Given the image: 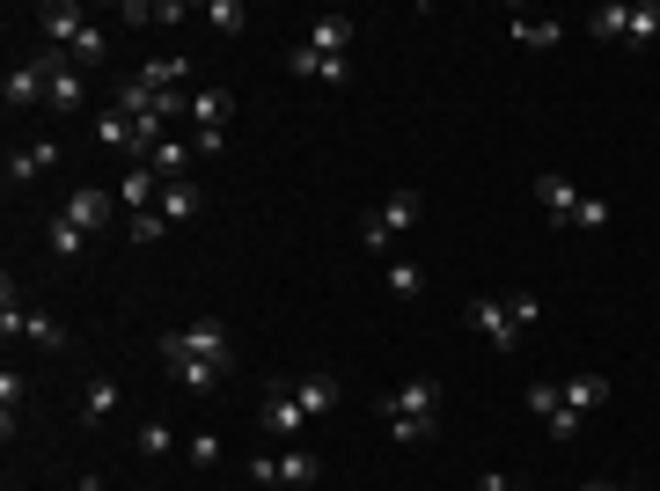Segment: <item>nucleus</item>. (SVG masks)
<instances>
[{"instance_id":"nucleus-19","label":"nucleus","mask_w":660,"mask_h":491,"mask_svg":"<svg viewBox=\"0 0 660 491\" xmlns=\"http://www.w3.org/2000/svg\"><path fill=\"white\" fill-rule=\"evenodd\" d=\"M0 96H8V110H23V103H45V74H37V59H30V67H8Z\"/></svg>"},{"instance_id":"nucleus-42","label":"nucleus","mask_w":660,"mask_h":491,"mask_svg":"<svg viewBox=\"0 0 660 491\" xmlns=\"http://www.w3.org/2000/svg\"><path fill=\"white\" fill-rule=\"evenodd\" d=\"M192 463H198V469L220 463V441H213V433H192Z\"/></svg>"},{"instance_id":"nucleus-32","label":"nucleus","mask_w":660,"mask_h":491,"mask_svg":"<svg viewBox=\"0 0 660 491\" xmlns=\"http://www.w3.org/2000/svg\"><path fill=\"white\" fill-rule=\"evenodd\" d=\"M147 169L162 176V184H176V176H184V140H162V148L147 154Z\"/></svg>"},{"instance_id":"nucleus-28","label":"nucleus","mask_w":660,"mask_h":491,"mask_svg":"<svg viewBox=\"0 0 660 491\" xmlns=\"http://www.w3.org/2000/svg\"><path fill=\"white\" fill-rule=\"evenodd\" d=\"M198 23H213L220 37H235V30H243L250 15H243V0H206V8H198Z\"/></svg>"},{"instance_id":"nucleus-12","label":"nucleus","mask_w":660,"mask_h":491,"mask_svg":"<svg viewBox=\"0 0 660 491\" xmlns=\"http://www.w3.org/2000/svg\"><path fill=\"white\" fill-rule=\"evenodd\" d=\"M536 198H543V213H551L558 227H572V213H580V191H572V176L543 169V176H536Z\"/></svg>"},{"instance_id":"nucleus-22","label":"nucleus","mask_w":660,"mask_h":491,"mask_svg":"<svg viewBox=\"0 0 660 491\" xmlns=\"http://www.w3.org/2000/svg\"><path fill=\"white\" fill-rule=\"evenodd\" d=\"M118 110H125L132 125H140V118H154V110H162V96H154V89H147V81L132 74V81H118Z\"/></svg>"},{"instance_id":"nucleus-37","label":"nucleus","mask_w":660,"mask_h":491,"mask_svg":"<svg viewBox=\"0 0 660 491\" xmlns=\"http://www.w3.org/2000/svg\"><path fill=\"white\" fill-rule=\"evenodd\" d=\"M529 411H536V418L565 411V389H558V382H529Z\"/></svg>"},{"instance_id":"nucleus-24","label":"nucleus","mask_w":660,"mask_h":491,"mask_svg":"<svg viewBox=\"0 0 660 491\" xmlns=\"http://www.w3.org/2000/svg\"><path fill=\"white\" fill-rule=\"evenodd\" d=\"M45 249H51V257H81V249H89V227H73L67 213H59V221L45 227Z\"/></svg>"},{"instance_id":"nucleus-31","label":"nucleus","mask_w":660,"mask_h":491,"mask_svg":"<svg viewBox=\"0 0 660 491\" xmlns=\"http://www.w3.org/2000/svg\"><path fill=\"white\" fill-rule=\"evenodd\" d=\"M374 213H382V221H390L396 235H404V227L418 221V191H390V198H382V206H374Z\"/></svg>"},{"instance_id":"nucleus-16","label":"nucleus","mask_w":660,"mask_h":491,"mask_svg":"<svg viewBox=\"0 0 660 491\" xmlns=\"http://www.w3.org/2000/svg\"><path fill=\"white\" fill-rule=\"evenodd\" d=\"M125 23L132 30H162V23H192L184 0H125Z\"/></svg>"},{"instance_id":"nucleus-1","label":"nucleus","mask_w":660,"mask_h":491,"mask_svg":"<svg viewBox=\"0 0 660 491\" xmlns=\"http://www.w3.org/2000/svg\"><path fill=\"white\" fill-rule=\"evenodd\" d=\"M382 425H390L396 447L433 441V425H440V382H433V374H426V382H404V389L382 396Z\"/></svg>"},{"instance_id":"nucleus-3","label":"nucleus","mask_w":660,"mask_h":491,"mask_svg":"<svg viewBox=\"0 0 660 491\" xmlns=\"http://www.w3.org/2000/svg\"><path fill=\"white\" fill-rule=\"evenodd\" d=\"M228 118H235V96L228 89H192V148L198 154H220L228 148Z\"/></svg>"},{"instance_id":"nucleus-11","label":"nucleus","mask_w":660,"mask_h":491,"mask_svg":"<svg viewBox=\"0 0 660 491\" xmlns=\"http://www.w3.org/2000/svg\"><path fill=\"white\" fill-rule=\"evenodd\" d=\"M287 67L301 81H331V89H338V81H352V59H331V51H309V45H293Z\"/></svg>"},{"instance_id":"nucleus-46","label":"nucleus","mask_w":660,"mask_h":491,"mask_svg":"<svg viewBox=\"0 0 660 491\" xmlns=\"http://www.w3.org/2000/svg\"><path fill=\"white\" fill-rule=\"evenodd\" d=\"M580 491H638V484H580Z\"/></svg>"},{"instance_id":"nucleus-36","label":"nucleus","mask_w":660,"mask_h":491,"mask_svg":"<svg viewBox=\"0 0 660 491\" xmlns=\"http://www.w3.org/2000/svg\"><path fill=\"white\" fill-rule=\"evenodd\" d=\"M103 59H111V37H103V30L89 23V37L73 45V67H103Z\"/></svg>"},{"instance_id":"nucleus-7","label":"nucleus","mask_w":660,"mask_h":491,"mask_svg":"<svg viewBox=\"0 0 660 491\" xmlns=\"http://www.w3.org/2000/svg\"><path fill=\"white\" fill-rule=\"evenodd\" d=\"M352 45H360V23H352V15H316V23H309V51L352 59Z\"/></svg>"},{"instance_id":"nucleus-20","label":"nucleus","mask_w":660,"mask_h":491,"mask_svg":"<svg viewBox=\"0 0 660 491\" xmlns=\"http://www.w3.org/2000/svg\"><path fill=\"white\" fill-rule=\"evenodd\" d=\"M587 30H594L602 45H624V30H632V0H602V8L587 15Z\"/></svg>"},{"instance_id":"nucleus-40","label":"nucleus","mask_w":660,"mask_h":491,"mask_svg":"<svg viewBox=\"0 0 660 491\" xmlns=\"http://www.w3.org/2000/svg\"><path fill=\"white\" fill-rule=\"evenodd\" d=\"M15 404H23V374H0V425H8V433H15Z\"/></svg>"},{"instance_id":"nucleus-41","label":"nucleus","mask_w":660,"mask_h":491,"mask_svg":"<svg viewBox=\"0 0 660 491\" xmlns=\"http://www.w3.org/2000/svg\"><path fill=\"white\" fill-rule=\"evenodd\" d=\"M162 235H170L162 213H132V243H162Z\"/></svg>"},{"instance_id":"nucleus-30","label":"nucleus","mask_w":660,"mask_h":491,"mask_svg":"<svg viewBox=\"0 0 660 491\" xmlns=\"http://www.w3.org/2000/svg\"><path fill=\"white\" fill-rule=\"evenodd\" d=\"M23 338L37 344V352H67V323H59V316H30Z\"/></svg>"},{"instance_id":"nucleus-13","label":"nucleus","mask_w":660,"mask_h":491,"mask_svg":"<svg viewBox=\"0 0 660 491\" xmlns=\"http://www.w3.org/2000/svg\"><path fill=\"white\" fill-rule=\"evenodd\" d=\"M96 148H111V154H132V162H140V125H132V118H125V110H118V103H111V110H103V118H96Z\"/></svg>"},{"instance_id":"nucleus-10","label":"nucleus","mask_w":660,"mask_h":491,"mask_svg":"<svg viewBox=\"0 0 660 491\" xmlns=\"http://www.w3.org/2000/svg\"><path fill=\"white\" fill-rule=\"evenodd\" d=\"M51 162H59V140H30V148H15V154H8V184L23 191V184L51 176Z\"/></svg>"},{"instance_id":"nucleus-14","label":"nucleus","mask_w":660,"mask_h":491,"mask_svg":"<svg viewBox=\"0 0 660 491\" xmlns=\"http://www.w3.org/2000/svg\"><path fill=\"white\" fill-rule=\"evenodd\" d=\"M293 404L309 418H331L338 411V374H301V382H293Z\"/></svg>"},{"instance_id":"nucleus-6","label":"nucleus","mask_w":660,"mask_h":491,"mask_svg":"<svg viewBox=\"0 0 660 491\" xmlns=\"http://www.w3.org/2000/svg\"><path fill=\"white\" fill-rule=\"evenodd\" d=\"M37 30H45V45L73 51L81 37H89V15H81V8H67V0H51V8H37Z\"/></svg>"},{"instance_id":"nucleus-27","label":"nucleus","mask_w":660,"mask_h":491,"mask_svg":"<svg viewBox=\"0 0 660 491\" xmlns=\"http://www.w3.org/2000/svg\"><path fill=\"white\" fill-rule=\"evenodd\" d=\"M316 477H323V463L309 447H287V455H279V484H316Z\"/></svg>"},{"instance_id":"nucleus-26","label":"nucleus","mask_w":660,"mask_h":491,"mask_svg":"<svg viewBox=\"0 0 660 491\" xmlns=\"http://www.w3.org/2000/svg\"><path fill=\"white\" fill-rule=\"evenodd\" d=\"M162 367L184 382L192 396H206V389H220V367H206V360H162Z\"/></svg>"},{"instance_id":"nucleus-9","label":"nucleus","mask_w":660,"mask_h":491,"mask_svg":"<svg viewBox=\"0 0 660 491\" xmlns=\"http://www.w3.org/2000/svg\"><path fill=\"white\" fill-rule=\"evenodd\" d=\"M118 206L125 213H154V206H162V176L147 169V162H132V169L118 176Z\"/></svg>"},{"instance_id":"nucleus-29","label":"nucleus","mask_w":660,"mask_h":491,"mask_svg":"<svg viewBox=\"0 0 660 491\" xmlns=\"http://www.w3.org/2000/svg\"><path fill=\"white\" fill-rule=\"evenodd\" d=\"M565 37V23H551V15H521L513 23V45H558Z\"/></svg>"},{"instance_id":"nucleus-8","label":"nucleus","mask_w":660,"mask_h":491,"mask_svg":"<svg viewBox=\"0 0 660 491\" xmlns=\"http://www.w3.org/2000/svg\"><path fill=\"white\" fill-rule=\"evenodd\" d=\"M111 206H118V191H96V184H81V191L67 198V221L89 227V235H103L111 227Z\"/></svg>"},{"instance_id":"nucleus-45","label":"nucleus","mask_w":660,"mask_h":491,"mask_svg":"<svg viewBox=\"0 0 660 491\" xmlns=\"http://www.w3.org/2000/svg\"><path fill=\"white\" fill-rule=\"evenodd\" d=\"M81 491H118V484H111V477H81Z\"/></svg>"},{"instance_id":"nucleus-5","label":"nucleus","mask_w":660,"mask_h":491,"mask_svg":"<svg viewBox=\"0 0 660 491\" xmlns=\"http://www.w3.org/2000/svg\"><path fill=\"white\" fill-rule=\"evenodd\" d=\"M265 433H279V441H293V433H309V411L293 404V382H271V396H265V418H257Z\"/></svg>"},{"instance_id":"nucleus-33","label":"nucleus","mask_w":660,"mask_h":491,"mask_svg":"<svg viewBox=\"0 0 660 491\" xmlns=\"http://www.w3.org/2000/svg\"><path fill=\"white\" fill-rule=\"evenodd\" d=\"M418 287H426V271H418L412 257H390V294H396V301H412Z\"/></svg>"},{"instance_id":"nucleus-38","label":"nucleus","mask_w":660,"mask_h":491,"mask_svg":"<svg viewBox=\"0 0 660 491\" xmlns=\"http://www.w3.org/2000/svg\"><path fill=\"white\" fill-rule=\"evenodd\" d=\"M572 227H587V235H602V227H610V198H580V213H572Z\"/></svg>"},{"instance_id":"nucleus-18","label":"nucleus","mask_w":660,"mask_h":491,"mask_svg":"<svg viewBox=\"0 0 660 491\" xmlns=\"http://www.w3.org/2000/svg\"><path fill=\"white\" fill-rule=\"evenodd\" d=\"M132 74H140L154 96H176V89L192 81V59H147V67H132Z\"/></svg>"},{"instance_id":"nucleus-34","label":"nucleus","mask_w":660,"mask_h":491,"mask_svg":"<svg viewBox=\"0 0 660 491\" xmlns=\"http://www.w3.org/2000/svg\"><path fill=\"white\" fill-rule=\"evenodd\" d=\"M360 243L374 249V257H390V249H396V227L382 221V213H367V221H360Z\"/></svg>"},{"instance_id":"nucleus-21","label":"nucleus","mask_w":660,"mask_h":491,"mask_svg":"<svg viewBox=\"0 0 660 491\" xmlns=\"http://www.w3.org/2000/svg\"><path fill=\"white\" fill-rule=\"evenodd\" d=\"M565 389V404H572V411H602V404H610V382H602V374H572V382H558Z\"/></svg>"},{"instance_id":"nucleus-39","label":"nucleus","mask_w":660,"mask_h":491,"mask_svg":"<svg viewBox=\"0 0 660 491\" xmlns=\"http://www.w3.org/2000/svg\"><path fill=\"white\" fill-rule=\"evenodd\" d=\"M507 316H513V330H536V323H543V301H536V294H513Z\"/></svg>"},{"instance_id":"nucleus-17","label":"nucleus","mask_w":660,"mask_h":491,"mask_svg":"<svg viewBox=\"0 0 660 491\" xmlns=\"http://www.w3.org/2000/svg\"><path fill=\"white\" fill-rule=\"evenodd\" d=\"M118 411V374H89V396H81V425H111Z\"/></svg>"},{"instance_id":"nucleus-4","label":"nucleus","mask_w":660,"mask_h":491,"mask_svg":"<svg viewBox=\"0 0 660 491\" xmlns=\"http://www.w3.org/2000/svg\"><path fill=\"white\" fill-rule=\"evenodd\" d=\"M463 323L491 344V352H513V344H521V330H513V316H507V301H485V294H477L463 308Z\"/></svg>"},{"instance_id":"nucleus-35","label":"nucleus","mask_w":660,"mask_h":491,"mask_svg":"<svg viewBox=\"0 0 660 491\" xmlns=\"http://www.w3.org/2000/svg\"><path fill=\"white\" fill-rule=\"evenodd\" d=\"M170 447H176V433L162 425V418H147V425H140V455H154V463H162Z\"/></svg>"},{"instance_id":"nucleus-2","label":"nucleus","mask_w":660,"mask_h":491,"mask_svg":"<svg viewBox=\"0 0 660 491\" xmlns=\"http://www.w3.org/2000/svg\"><path fill=\"white\" fill-rule=\"evenodd\" d=\"M162 360H206V367L235 374V338L220 323H192V330H170L162 338Z\"/></svg>"},{"instance_id":"nucleus-43","label":"nucleus","mask_w":660,"mask_h":491,"mask_svg":"<svg viewBox=\"0 0 660 491\" xmlns=\"http://www.w3.org/2000/svg\"><path fill=\"white\" fill-rule=\"evenodd\" d=\"M250 484H279V455H257L250 463Z\"/></svg>"},{"instance_id":"nucleus-44","label":"nucleus","mask_w":660,"mask_h":491,"mask_svg":"<svg viewBox=\"0 0 660 491\" xmlns=\"http://www.w3.org/2000/svg\"><path fill=\"white\" fill-rule=\"evenodd\" d=\"M477 491H521V484H513V477H499V469H485V477H477Z\"/></svg>"},{"instance_id":"nucleus-23","label":"nucleus","mask_w":660,"mask_h":491,"mask_svg":"<svg viewBox=\"0 0 660 491\" xmlns=\"http://www.w3.org/2000/svg\"><path fill=\"white\" fill-rule=\"evenodd\" d=\"M653 37H660V0H632V30H624V45L646 51Z\"/></svg>"},{"instance_id":"nucleus-15","label":"nucleus","mask_w":660,"mask_h":491,"mask_svg":"<svg viewBox=\"0 0 660 491\" xmlns=\"http://www.w3.org/2000/svg\"><path fill=\"white\" fill-rule=\"evenodd\" d=\"M198 206H206L198 184H192V176H176V184H162V206H154V213H162L170 227H184V221H198Z\"/></svg>"},{"instance_id":"nucleus-25","label":"nucleus","mask_w":660,"mask_h":491,"mask_svg":"<svg viewBox=\"0 0 660 491\" xmlns=\"http://www.w3.org/2000/svg\"><path fill=\"white\" fill-rule=\"evenodd\" d=\"M30 330V308H23V294H15V279H8V287H0V338L15 344Z\"/></svg>"}]
</instances>
